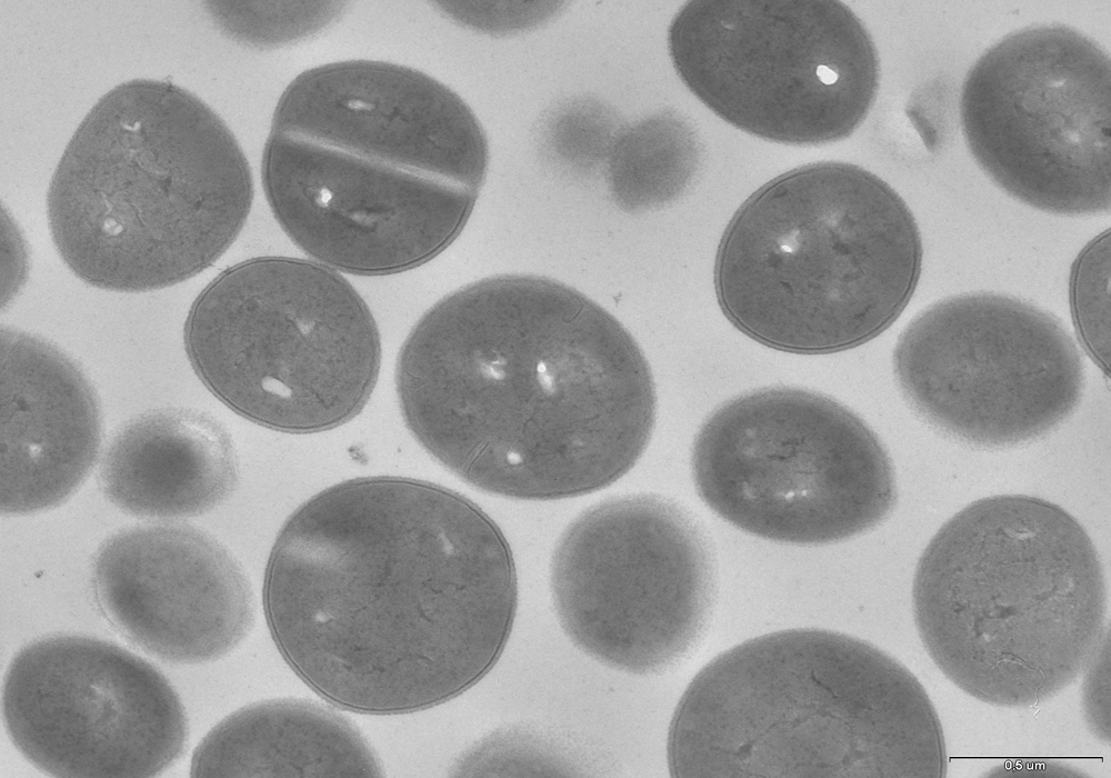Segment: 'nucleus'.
<instances>
[{
    "label": "nucleus",
    "instance_id": "nucleus-1",
    "mask_svg": "<svg viewBox=\"0 0 1111 778\" xmlns=\"http://www.w3.org/2000/svg\"><path fill=\"white\" fill-rule=\"evenodd\" d=\"M283 658L342 709L397 715L476 685L509 639L512 552L468 498L407 477L331 486L282 526L263 584Z\"/></svg>",
    "mask_w": 1111,
    "mask_h": 778
},
{
    "label": "nucleus",
    "instance_id": "nucleus-2",
    "mask_svg": "<svg viewBox=\"0 0 1111 778\" xmlns=\"http://www.w3.org/2000/svg\"><path fill=\"white\" fill-rule=\"evenodd\" d=\"M404 422L469 485L558 500L625 475L652 435L649 363L620 321L559 281L503 275L437 302L396 368Z\"/></svg>",
    "mask_w": 1111,
    "mask_h": 778
},
{
    "label": "nucleus",
    "instance_id": "nucleus-3",
    "mask_svg": "<svg viewBox=\"0 0 1111 778\" xmlns=\"http://www.w3.org/2000/svg\"><path fill=\"white\" fill-rule=\"evenodd\" d=\"M488 161L480 122L449 87L409 67L347 60L303 71L286 88L261 180L302 251L334 270L381 276L449 247Z\"/></svg>",
    "mask_w": 1111,
    "mask_h": 778
},
{
    "label": "nucleus",
    "instance_id": "nucleus-4",
    "mask_svg": "<svg viewBox=\"0 0 1111 778\" xmlns=\"http://www.w3.org/2000/svg\"><path fill=\"white\" fill-rule=\"evenodd\" d=\"M670 775L943 778L939 716L917 677L843 634L793 629L710 661L668 734Z\"/></svg>",
    "mask_w": 1111,
    "mask_h": 778
},
{
    "label": "nucleus",
    "instance_id": "nucleus-5",
    "mask_svg": "<svg viewBox=\"0 0 1111 778\" xmlns=\"http://www.w3.org/2000/svg\"><path fill=\"white\" fill-rule=\"evenodd\" d=\"M252 200L250 166L218 113L169 81L133 79L78 126L50 181L47 212L77 277L141 292L216 262Z\"/></svg>",
    "mask_w": 1111,
    "mask_h": 778
},
{
    "label": "nucleus",
    "instance_id": "nucleus-6",
    "mask_svg": "<svg viewBox=\"0 0 1111 778\" xmlns=\"http://www.w3.org/2000/svg\"><path fill=\"white\" fill-rule=\"evenodd\" d=\"M915 626L955 686L998 707H1032L1071 686L1109 634L1098 551L1059 505L1027 495L977 500L924 549Z\"/></svg>",
    "mask_w": 1111,
    "mask_h": 778
},
{
    "label": "nucleus",
    "instance_id": "nucleus-7",
    "mask_svg": "<svg viewBox=\"0 0 1111 778\" xmlns=\"http://www.w3.org/2000/svg\"><path fill=\"white\" fill-rule=\"evenodd\" d=\"M921 265L919 227L892 187L855 164L818 162L774 178L738 209L718 247L714 289L751 339L824 355L889 328Z\"/></svg>",
    "mask_w": 1111,
    "mask_h": 778
},
{
    "label": "nucleus",
    "instance_id": "nucleus-8",
    "mask_svg": "<svg viewBox=\"0 0 1111 778\" xmlns=\"http://www.w3.org/2000/svg\"><path fill=\"white\" fill-rule=\"evenodd\" d=\"M189 360L204 386L266 428L310 433L354 418L378 379L376 320L337 270L260 257L222 271L184 325Z\"/></svg>",
    "mask_w": 1111,
    "mask_h": 778
},
{
    "label": "nucleus",
    "instance_id": "nucleus-9",
    "mask_svg": "<svg viewBox=\"0 0 1111 778\" xmlns=\"http://www.w3.org/2000/svg\"><path fill=\"white\" fill-rule=\"evenodd\" d=\"M699 497L751 535L838 542L881 523L898 491L892 461L857 413L818 392L762 388L714 410L693 442Z\"/></svg>",
    "mask_w": 1111,
    "mask_h": 778
},
{
    "label": "nucleus",
    "instance_id": "nucleus-10",
    "mask_svg": "<svg viewBox=\"0 0 1111 778\" xmlns=\"http://www.w3.org/2000/svg\"><path fill=\"white\" fill-rule=\"evenodd\" d=\"M668 46L680 79L718 117L784 144L849 137L879 88L872 37L840 1H689Z\"/></svg>",
    "mask_w": 1111,
    "mask_h": 778
},
{
    "label": "nucleus",
    "instance_id": "nucleus-11",
    "mask_svg": "<svg viewBox=\"0 0 1111 778\" xmlns=\"http://www.w3.org/2000/svg\"><path fill=\"white\" fill-rule=\"evenodd\" d=\"M1111 68L1091 38L1028 27L987 49L960 97L967 144L1014 199L1042 211L1110 210Z\"/></svg>",
    "mask_w": 1111,
    "mask_h": 778
},
{
    "label": "nucleus",
    "instance_id": "nucleus-12",
    "mask_svg": "<svg viewBox=\"0 0 1111 778\" xmlns=\"http://www.w3.org/2000/svg\"><path fill=\"white\" fill-rule=\"evenodd\" d=\"M551 592L570 640L634 675L660 674L698 644L715 597L711 545L683 508L658 496L599 503L564 531Z\"/></svg>",
    "mask_w": 1111,
    "mask_h": 778
},
{
    "label": "nucleus",
    "instance_id": "nucleus-13",
    "mask_svg": "<svg viewBox=\"0 0 1111 778\" xmlns=\"http://www.w3.org/2000/svg\"><path fill=\"white\" fill-rule=\"evenodd\" d=\"M898 387L938 431L998 449L1040 439L1079 407L1085 383L1073 338L1015 297L971 292L912 319L893 351Z\"/></svg>",
    "mask_w": 1111,
    "mask_h": 778
},
{
    "label": "nucleus",
    "instance_id": "nucleus-14",
    "mask_svg": "<svg viewBox=\"0 0 1111 778\" xmlns=\"http://www.w3.org/2000/svg\"><path fill=\"white\" fill-rule=\"evenodd\" d=\"M14 747L54 777L146 778L184 752V707L166 676L107 640L51 635L23 646L3 679Z\"/></svg>",
    "mask_w": 1111,
    "mask_h": 778
},
{
    "label": "nucleus",
    "instance_id": "nucleus-15",
    "mask_svg": "<svg viewBox=\"0 0 1111 778\" xmlns=\"http://www.w3.org/2000/svg\"><path fill=\"white\" fill-rule=\"evenodd\" d=\"M96 605L124 639L170 664L214 661L249 635L250 581L209 535L184 525H143L108 538L91 571Z\"/></svg>",
    "mask_w": 1111,
    "mask_h": 778
},
{
    "label": "nucleus",
    "instance_id": "nucleus-16",
    "mask_svg": "<svg viewBox=\"0 0 1111 778\" xmlns=\"http://www.w3.org/2000/svg\"><path fill=\"white\" fill-rule=\"evenodd\" d=\"M1 512L28 515L68 499L91 471L101 411L82 369L49 341L1 330Z\"/></svg>",
    "mask_w": 1111,
    "mask_h": 778
},
{
    "label": "nucleus",
    "instance_id": "nucleus-17",
    "mask_svg": "<svg viewBox=\"0 0 1111 778\" xmlns=\"http://www.w3.org/2000/svg\"><path fill=\"white\" fill-rule=\"evenodd\" d=\"M232 440L211 416L169 408L128 423L109 446L100 483L118 508L137 517L201 515L236 489Z\"/></svg>",
    "mask_w": 1111,
    "mask_h": 778
},
{
    "label": "nucleus",
    "instance_id": "nucleus-18",
    "mask_svg": "<svg viewBox=\"0 0 1111 778\" xmlns=\"http://www.w3.org/2000/svg\"><path fill=\"white\" fill-rule=\"evenodd\" d=\"M191 777H378L381 764L340 714L301 699L246 706L199 742Z\"/></svg>",
    "mask_w": 1111,
    "mask_h": 778
},
{
    "label": "nucleus",
    "instance_id": "nucleus-19",
    "mask_svg": "<svg viewBox=\"0 0 1111 778\" xmlns=\"http://www.w3.org/2000/svg\"><path fill=\"white\" fill-rule=\"evenodd\" d=\"M699 159L695 132L678 114L655 113L617 137L608 157V181L615 202L628 211L661 207L692 181Z\"/></svg>",
    "mask_w": 1111,
    "mask_h": 778
},
{
    "label": "nucleus",
    "instance_id": "nucleus-20",
    "mask_svg": "<svg viewBox=\"0 0 1111 778\" xmlns=\"http://www.w3.org/2000/svg\"><path fill=\"white\" fill-rule=\"evenodd\" d=\"M218 26L231 38L257 48H276L311 37L344 10L336 1L209 2Z\"/></svg>",
    "mask_w": 1111,
    "mask_h": 778
},
{
    "label": "nucleus",
    "instance_id": "nucleus-21",
    "mask_svg": "<svg viewBox=\"0 0 1111 778\" xmlns=\"http://www.w3.org/2000/svg\"><path fill=\"white\" fill-rule=\"evenodd\" d=\"M623 128L614 111L591 98L556 108L543 122L542 150L562 168L583 172L608 159Z\"/></svg>",
    "mask_w": 1111,
    "mask_h": 778
},
{
    "label": "nucleus",
    "instance_id": "nucleus-22",
    "mask_svg": "<svg viewBox=\"0 0 1111 778\" xmlns=\"http://www.w3.org/2000/svg\"><path fill=\"white\" fill-rule=\"evenodd\" d=\"M1070 307L1075 330L1092 360L1110 371V231L1090 241L1070 273Z\"/></svg>",
    "mask_w": 1111,
    "mask_h": 778
},
{
    "label": "nucleus",
    "instance_id": "nucleus-23",
    "mask_svg": "<svg viewBox=\"0 0 1111 778\" xmlns=\"http://www.w3.org/2000/svg\"><path fill=\"white\" fill-rule=\"evenodd\" d=\"M1082 691L1084 718L1092 734L1110 742V637L1103 639L1100 648L1087 668Z\"/></svg>",
    "mask_w": 1111,
    "mask_h": 778
}]
</instances>
